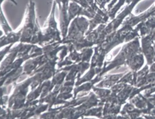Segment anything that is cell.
Segmentation results:
<instances>
[{"label": "cell", "instance_id": "obj_1", "mask_svg": "<svg viewBox=\"0 0 155 119\" xmlns=\"http://www.w3.org/2000/svg\"><path fill=\"white\" fill-rule=\"evenodd\" d=\"M141 52L140 37H136L133 41L125 43L118 54L111 61H104L100 73L101 76H104L109 71L117 68L123 65H126L130 58L138 53Z\"/></svg>", "mask_w": 155, "mask_h": 119}, {"label": "cell", "instance_id": "obj_2", "mask_svg": "<svg viewBox=\"0 0 155 119\" xmlns=\"http://www.w3.org/2000/svg\"><path fill=\"white\" fill-rule=\"evenodd\" d=\"M89 27V19L81 16L74 18L70 23L68 34L65 38L61 40L63 45H73L82 42Z\"/></svg>", "mask_w": 155, "mask_h": 119}, {"label": "cell", "instance_id": "obj_3", "mask_svg": "<svg viewBox=\"0 0 155 119\" xmlns=\"http://www.w3.org/2000/svg\"><path fill=\"white\" fill-rule=\"evenodd\" d=\"M21 29V38L20 43L29 44H31L34 35L41 29L36 16L35 5L32 0H30L28 4L24 24Z\"/></svg>", "mask_w": 155, "mask_h": 119}, {"label": "cell", "instance_id": "obj_4", "mask_svg": "<svg viewBox=\"0 0 155 119\" xmlns=\"http://www.w3.org/2000/svg\"><path fill=\"white\" fill-rule=\"evenodd\" d=\"M32 81L33 79L31 76L26 80L16 85L13 92L9 98L8 109L11 110L19 109L25 106L28 96V92Z\"/></svg>", "mask_w": 155, "mask_h": 119}, {"label": "cell", "instance_id": "obj_5", "mask_svg": "<svg viewBox=\"0 0 155 119\" xmlns=\"http://www.w3.org/2000/svg\"><path fill=\"white\" fill-rule=\"evenodd\" d=\"M57 2L54 0L52 7L46 22V27L43 29V45H45L54 42H61V31L57 28V22L55 20V10Z\"/></svg>", "mask_w": 155, "mask_h": 119}, {"label": "cell", "instance_id": "obj_6", "mask_svg": "<svg viewBox=\"0 0 155 119\" xmlns=\"http://www.w3.org/2000/svg\"><path fill=\"white\" fill-rule=\"evenodd\" d=\"M142 0H127L125 3L127 6L114 19L107 24L103 29L102 32V38H104L103 39H105L108 35L119 28L125 19L132 14L134 8Z\"/></svg>", "mask_w": 155, "mask_h": 119}, {"label": "cell", "instance_id": "obj_7", "mask_svg": "<svg viewBox=\"0 0 155 119\" xmlns=\"http://www.w3.org/2000/svg\"><path fill=\"white\" fill-rule=\"evenodd\" d=\"M154 35L155 31L140 37L141 52L145 57L147 64L149 66L155 61V53L153 47V40Z\"/></svg>", "mask_w": 155, "mask_h": 119}, {"label": "cell", "instance_id": "obj_8", "mask_svg": "<svg viewBox=\"0 0 155 119\" xmlns=\"http://www.w3.org/2000/svg\"><path fill=\"white\" fill-rule=\"evenodd\" d=\"M69 3V0H65V1L57 4L60 11V28L62 39L67 37L68 28L70 24L68 15Z\"/></svg>", "mask_w": 155, "mask_h": 119}, {"label": "cell", "instance_id": "obj_9", "mask_svg": "<svg viewBox=\"0 0 155 119\" xmlns=\"http://www.w3.org/2000/svg\"><path fill=\"white\" fill-rule=\"evenodd\" d=\"M109 21H110V18L108 10L106 8L102 9L99 8L96 12L94 16L92 19H89V27L86 34L92 32L99 25L107 24Z\"/></svg>", "mask_w": 155, "mask_h": 119}, {"label": "cell", "instance_id": "obj_10", "mask_svg": "<svg viewBox=\"0 0 155 119\" xmlns=\"http://www.w3.org/2000/svg\"><path fill=\"white\" fill-rule=\"evenodd\" d=\"M68 19L70 22L76 17L83 16L88 18L89 19H92L94 16V14L89 12L87 9L83 8L78 3L73 2H70L68 5Z\"/></svg>", "mask_w": 155, "mask_h": 119}, {"label": "cell", "instance_id": "obj_11", "mask_svg": "<svg viewBox=\"0 0 155 119\" xmlns=\"http://www.w3.org/2000/svg\"><path fill=\"white\" fill-rule=\"evenodd\" d=\"M20 51V45L19 44L17 47L11 49L8 55L1 61V76L4 75L6 70L11 67L12 64L16 60Z\"/></svg>", "mask_w": 155, "mask_h": 119}, {"label": "cell", "instance_id": "obj_12", "mask_svg": "<svg viewBox=\"0 0 155 119\" xmlns=\"http://www.w3.org/2000/svg\"><path fill=\"white\" fill-rule=\"evenodd\" d=\"M120 115L122 118H143V113L142 111L135 107L132 103L129 102L124 104L123 108L120 111Z\"/></svg>", "mask_w": 155, "mask_h": 119}, {"label": "cell", "instance_id": "obj_13", "mask_svg": "<svg viewBox=\"0 0 155 119\" xmlns=\"http://www.w3.org/2000/svg\"><path fill=\"white\" fill-rule=\"evenodd\" d=\"M135 28L139 32L140 37L148 35L155 31V15L150 16L147 20L139 23Z\"/></svg>", "mask_w": 155, "mask_h": 119}, {"label": "cell", "instance_id": "obj_14", "mask_svg": "<svg viewBox=\"0 0 155 119\" xmlns=\"http://www.w3.org/2000/svg\"><path fill=\"white\" fill-rule=\"evenodd\" d=\"M125 73L116 74H110V75H104L103 76L102 80L96 84L95 86L96 87L110 89L114 85L117 84L122 77L125 74Z\"/></svg>", "mask_w": 155, "mask_h": 119}, {"label": "cell", "instance_id": "obj_15", "mask_svg": "<svg viewBox=\"0 0 155 119\" xmlns=\"http://www.w3.org/2000/svg\"><path fill=\"white\" fill-rule=\"evenodd\" d=\"M145 58L142 52L138 53L133 56L127 63L126 66L134 73L139 71L144 65Z\"/></svg>", "mask_w": 155, "mask_h": 119}, {"label": "cell", "instance_id": "obj_16", "mask_svg": "<svg viewBox=\"0 0 155 119\" xmlns=\"http://www.w3.org/2000/svg\"><path fill=\"white\" fill-rule=\"evenodd\" d=\"M21 38V29L18 31H12L7 35H4L1 37V48L5 46L15 44L16 42H20Z\"/></svg>", "mask_w": 155, "mask_h": 119}, {"label": "cell", "instance_id": "obj_17", "mask_svg": "<svg viewBox=\"0 0 155 119\" xmlns=\"http://www.w3.org/2000/svg\"><path fill=\"white\" fill-rule=\"evenodd\" d=\"M134 86L127 84L126 86L117 94V103L119 105H124L127 100H129L133 91Z\"/></svg>", "mask_w": 155, "mask_h": 119}, {"label": "cell", "instance_id": "obj_18", "mask_svg": "<svg viewBox=\"0 0 155 119\" xmlns=\"http://www.w3.org/2000/svg\"><path fill=\"white\" fill-rule=\"evenodd\" d=\"M92 89H93V91L95 93V94L99 98V99L101 100V102L104 104L106 99L109 98V96L111 94L110 89L102 88H99L94 86Z\"/></svg>", "mask_w": 155, "mask_h": 119}, {"label": "cell", "instance_id": "obj_19", "mask_svg": "<svg viewBox=\"0 0 155 119\" xmlns=\"http://www.w3.org/2000/svg\"><path fill=\"white\" fill-rule=\"evenodd\" d=\"M154 81H155V72H150L136 84V85L135 86V88H139L141 87L145 86L146 85L151 84Z\"/></svg>", "mask_w": 155, "mask_h": 119}, {"label": "cell", "instance_id": "obj_20", "mask_svg": "<svg viewBox=\"0 0 155 119\" xmlns=\"http://www.w3.org/2000/svg\"><path fill=\"white\" fill-rule=\"evenodd\" d=\"M103 106H104V105H97V106L89 109L86 111L83 117L93 116L98 118H102V112H103Z\"/></svg>", "mask_w": 155, "mask_h": 119}, {"label": "cell", "instance_id": "obj_21", "mask_svg": "<svg viewBox=\"0 0 155 119\" xmlns=\"http://www.w3.org/2000/svg\"><path fill=\"white\" fill-rule=\"evenodd\" d=\"M0 19H1V28H2L3 31H4L5 35H7L10 32L13 31L9 25L5 16L3 12L2 7L1 6V11H0Z\"/></svg>", "mask_w": 155, "mask_h": 119}, {"label": "cell", "instance_id": "obj_22", "mask_svg": "<svg viewBox=\"0 0 155 119\" xmlns=\"http://www.w3.org/2000/svg\"><path fill=\"white\" fill-rule=\"evenodd\" d=\"M150 73V66L146 64L145 67L140 69L139 71L134 73V87L136 85V84L140 81L141 79L144 78L148 73Z\"/></svg>", "mask_w": 155, "mask_h": 119}, {"label": "cell", "instance_id": "obj_23", "mask_svg": "<svg viewBox=\"0 0 155 119\" xmlns=\"http://www.w3.org/2000/svg\"><path fill=\"white\" fill-rule=\"evenodd\" d=\"M126 1L127 0H118V2L115 4V5L110 10L108 11L110 21H112L115 18V15H117V13L121 8V7L123 5H124V4L126 3Z\"/></svg>", "mask_w": 155, "mask_h": 119}, {"label": "cell", "instance_id": "obj_24", "mask_svg": "<svg viewBox=\"0 0 155 119\" xmlns=\"http://www.w3.org/2000/svg\"><path fill=\"white\" fill-rule=\"evenodd\" d=\"M14 44H10L8 45H6V47H5L3 49H2L1 50V57H0V59H1V61H2L4 58L6 57V55H8V53L9 52V51L11 50V47H12Z\"/></svg>", "mask_w": 155, "mask_h": 119}, {"label": "cell", "instance_id": "obj_25", "mask_svg": "<svg viewBox=\"0 0 155 119\" xmlns=\"http://www.w3.org/2000/svg\"><path fill=\"white\" fill-rule=\"evenodd\" d=\"M150 72H155V61L150 66Z\"/></svg>", "mask_w": 155, "mask_h": 119}, {"label": "cell", "instance_id": "obj_26", "mask_svg": "<svg viewBox=\"0 0 155 119\" xmlns=\"http://www.w3.org/2000/svg\"><path fill=\"white\" fill-rule=\"evenodd\" d=\"M153 49H154V53H155V35L153 37Z\"/></svg>", "mask_w": 155, "mask_h": 119}, {"label": "cell", "instance_id": "obj_27", "mask_svg": "<svg viewBox=\"0 0 155 119\" xmlns=\"http://www.w3.org/2000/svg\"><path fill=\"white\" fill-rule=\"evenodd\" d=\"M8 1H9V2H11L12 3H13L15 5H16V6H17L18 5V3L15 1V0H8Z\"/></svg>", "mask_w": 155, "mask_h": 119}, {"label": "cell", "instance_id": "obj_28", "mask_svg": "<svg viewBox=\"0 0 155 119\" xmlns=\"http://www.w3.org/2000/svg\"><path fill=\"white\" fill-rule=\"evenodd\" d=\"M150 97H151V98H153L154 99H155V92H154V93L152 94L151 95H150ZM150 96H149V97H150Z\"/></svg>", "mask_w": 155, "mask_h": 119}]
</instances>
